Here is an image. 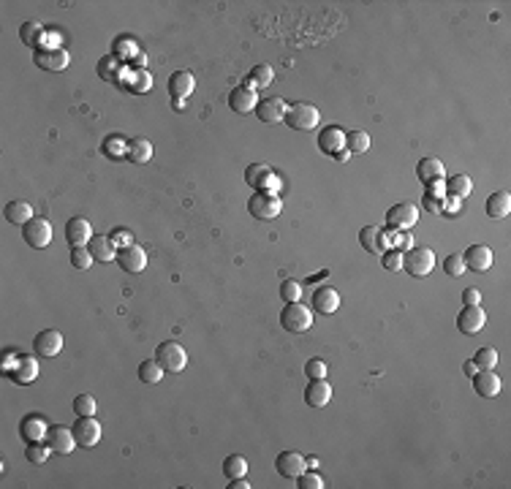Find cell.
Returning <instances> with one entry per match:
<instances>
[{
	"mask_svg": "<svg viewBox=\"0 0 511 489\" xmlns=\"http://www.w3.org/2000/svg\"><path fill=\"white\" fill-rule=\"evenodd\" d=\"M247 212L256 221H275L283 212V199L275 190H256L247 202Z\"/></svg>",
	"mask_w": 511,
	"mask_h": 489,
	"instance_id": "obj_1",
	"label": "cell"
},
{
	"mask_svg": "<svg viewBox=\"0 0 511 489\" xmlns=\"http://www.w3.org/2000/svg\"><path fill=\"white\" fill-rule=\"evenodd\" d=\"M280 326L291 332V334H302V332H310L313 326V310H307L302 302H288L283 310H280Z\"/></svg>",
	"mask_w": 511,
	"mask_h": 489,
	"instance_id": "obj_2",
	"label": "cell"
},
{
	"mask_svg": "<svg viewBox=\"0 0 511 489\" xmlns=\"http://www.w3.org/2000/svg\"><path fill=\"white\" fill-rule=\"evenodd\" d=\"M283 122L291 131H316L321 122V112L313 103H294V106H288Z\"/></svg>",
	"mask_w": 511,
	"mask_h": 489,
	"instance_id": "obj_3",
	"label": "cell"
},
{
	"mask_svg": "<svg viewBox=\"0 0 511 489\" xmlns=\"http://www.w3.org/2000/svg\"><path fill=\"white\" fill-rule=\"evenodd\" d=\"M403 269L413 275V278H427L429 272L435 269V253L429 247H410L408 253H403Z\"/></svg>",
	"mask_w": 511,
	"mask_h": 489,
	"instance_id": "obj_4",
	"label": "cell"
},
{
	"mask_svg": "<svg viewBox=\"0 0 511 489\" xmlns=\"http://www.w3.org/2000/svg\"><path fill=\"white\" fill-rule=\"evenodd\" d=\"M33 63L41 68V71H49V74H60L71 65V55L68 49L63 46H39L33 52Z\"/></svg>",
	"mask_w": 511,
	"mask_h": 489,
	"instance_id": "obj_5",
	"label": "cell"
},
{
	"mask_svg": "<svg viewBox=\"0 0 511 489\" xmlns=\"http://www.w3.org/2000/svg\"><path fill=\"white\" fill-rule=\"evenodd\" d=\"M155 359H158V365L164 367L166 372H172V375H177V372H183L185 367H188V353H185V348L180 343H174V340H166L161 346L155 348Z\"/></svg>",
	"mask_w": 511,
	"mask_h": 489,
	"instance_id": "obj_6",
	"label": "cell"
},
{
	"mask_svg": "<svg viewBox=\"0 0 511 489\" xmlns=\"http://www.w3.org/2000/svg\"><path fill=\"white\" fill-rule=\"evenodd\" d=\"M419 223V207L410 202H397L387 209V226L392 231H410Z\"/></svg>",
	"mask_w": 511,
	"mask_h": 489,
	"instance_id": "obj_7",
	"label": "cell"
},
{
	"mask_svg": "<svg viewBox=\"0 0 511 489\" xmlns=\"http://www.w3.org/2000/svg\"><path fill=\"white\" fill-rule=\"evenodd\" d=\"M74 438H77V443L82 448H93L98 446V441H101L103 435V427L101 422L96 419V416H77V422H74Z\"/></svg>",
	"mask_w": 511,
	"mask_h": 489,
	"instance_id": "obj_8",
	"label": "cell"
},
{
	"mask_svg": "<svg viewBox=\"0 0 511 489\" xmlns=\"http://www.w3.org/2000/svg\"><path fill=\"white\" fill-rule=\"evenodd\" d=\"M245 183L250 185L253 190H275V188H280L278 174H275L266 163H250L245 169Z\"/></svg>",
	"mask_w": 511,
	"mask_h": 489,
	"instance_id": "obj_9",
	"label": "cell"
},
{
	"mask_svg": "<svg viewBox=\"0 0 511 489\" xmlns=\"http://www.w3.org/2000/svg\"><path fill=\"white\" fill-rule=\"evenodd\" d=\"M22 240L30 244V247H36V250H41L46 244L52 242V226L46 218H33L30 223L22 226Z\"/></svg>",
	"mask_w": 511,
	"mask_h": 489,
	"instance_id": "obj_10",
	"label": "cell"
},
{
	"mask_svg": "<svg viewBox=\"0 0 511 489\" xmlns=\"http://www.w3.org/2000/svg\"><path fill=\"white\" fill-rule=\"evenodd\" d=\"M117 264H120V269H125V272H131V275H139V272H144L147 269V250H144L142 244H125V247H120L117 250V259H115Z\"/></svg>",
	"mask_w": 511,
	"mask_h": 489,
	"instance_id": "obj_11",
	"label": "cell"
},
{
	"mask_svg": "<svg viewBox=\"0 0 511 489\" xmlns=\"http://www.w3.org/2000/svg\"><path fill=\"white\" fill-rule=\"evenodd\" d=\"M46 446L52 448V454H71L74 448L79 446L77 443V438H74V429L63 427V424H52L49 432H46V441H44Z\"/></svg>",
	"mask_w": 511,
	"mask_h": 489,
	"instance_id": "obj_12",
	"label": "cell"
},
{
	"mask_svg": "<svg viewBox=\"0 0 511 489\" xmlns=\"http://www.w3.org/2000/svg\"><path fill=\"white\" fill-rule=\"evenodd\" d=\"M318 150L329 155V158H337L343 150H346V131L340 125H327L321 128L318 133Z\"/></svg>",
	"mask_w": 511,
	"mask_h": 489,
	"instance_id": "obj_13",
	"label": "cell"
},
{
	"mask_svg": "<svg viewBox=\"0 0 511 489\" xmlns=\"http://www.w3.org/2000/svg\"><path fill=\"white\" fill-rule=\"evenodd\" d=\"M487 326V313L481 310V305H465L457 315V329L463 334H479Z\"/></svg>",
	"mask_w": 511,
	"mask_h": 489,
	"instance_id": "obj_14",
	"label": "cell"
},
{
	"mask_svg": "<svg viewBox=\"0 0 511 489\" xmlns=\"http://www.w3.org/2000/svg\"><path fill=\"white\" fill-rule=\"evenodd\" d=\"M228 106H231L234 115H250L259 106V93L253 87H247V84H240V87H234L228 93Z\"/></svg>",
	"mask_w": 511,
	"mask_h": 489,
	"instance_id": "obj_15",
	"label": "cell"
},
{
	"mask_svg": "<svg viewBox=\"0 0 511 489\" xmlns=\"http://www.w3.org/2000/svg\"><path fill=\"white\" fill-rule=\"evenodd\" d=\"M33 351L44 359H55L63 353V334L58 329H44L33 340Z\"/></svg>",
	"mask_w": 511,
	"mask_h": 489,
	"instance_id": "obj_16",
	"label": "cell"
},
{
	"mask_svg": "<svg viewBox=\"0 0 511 489\" xmlns=\"http://www.w3.org/2000/svg\"><path fill=\"white\" fill-rule=\"evenodd\" d=\"M17 429H20V438L25 443H44L46 432H49V424L44 422V416H39V413H27Z\"/></svg>",
	"mask_w": 511,
	"mask_h": 489,
	"instance_id": "obj_17",
	"label": "cell"
},
{
	"mask_svg": "<svg viewBox=\"0 0 511 489\" xmlns=\"http://www.w3.org/2000/svg\"><path fill=\"white\" fill-rule=\"evenodd\" d=\"M275 468L283 478H299L302 473L307 470V459L299 454V451H280L278 459H275Z\"/></svg>",
	"mask_w": 511,
	"mask_h": 489,
	"instance_id": "obj_18",
	"label": "cell"
},
{
	"mask_svg": "<svg viewBox=\"0 0 511 489\" xmlns=\"http://www.w3.org/2000/svg\"><path fill=\"white\" fill-rule=\"evenodd\" d=\"M470 381H473V391L479 394V397H484V400H492V397H498L500 394V375L495 372V370H476V375H470Z\"/></svg>",
	"mask_w": 511,
	"mask_h": 489,
	"instance_id": "obj_19",
	"label": "cell"
},
{
	"mask_svg": "<svg viewBox=\"0 0 511 489\" xmlns=\"http://www.w3.org/2000/svg\"><path fill=\"white\" fill-rule=\"evenodd\" d=\"M96 234H93V223L87 221V218H71L68 223H65V240L71 247H87L90 240H93Z\"/></svg>",
	"mask_w": 511,
	"mask_h": 489,
	"instance_id": "obj_20",
	"label": "cell"
},
{
	"mask_svg": "<svg viewBox=\"0 0 511 489\" xmlns=\"http://www.w3.org/2000/svg\"><path fill=\"white\" fill-rule=\"evenodd\" d=\"M6 375H8L14 384L27 386V384H33V381L41 375V370H39V362H36L33 356H22V359H17V365L6 370Z\"/></svg>",
	"mask_w": 511,
	"mask_h": 489,
	"instance_id": "obj_21",
	"label": "cell"
},
{
	"mask_svg": "<svg viewBox=\"0 0 511 489\" xmlns=\"http://www.w3.org/2000/svg\"><path fill=\"white\" fill-rule=\"evenodd\" d=\"M463 261L473 272H487L495 264V253H492L490 244H470L468 250L463 253Z\"/></svg>",
	"mask_w": 511,
	"mask_h": 489,
	"instance_id": "obj_22",
	"label": "cell"
},
{
	"mask_svg": "<svg viewBox=\"0 0 511 489\" xmlns=\"http://www.w3.org/2000/svg\"><path fill=\"white\" fill-rule=\"evenodd\" d=\"M340 302H343V299H340V291L332 288V285H321V288L313 291V310L321 313V315L337 313V310H340Z\"/></svg>",
	"mask_w": 511,
	"mask_h": 489,
	"instance_id": "obj_23",
	"label": "cell"
},
{
	"mask_svg": "<svg viewBox=\"0 0 511 489\" xmlns=\"http://www.w3.org/2000/svg\"><path fill=\"white\" fill-rule=\"evenodd\" d=\"M416 177H419L422 185L432 188V185L446 180V166L438 161V158H422V161L416 163Z\"/></svg>",
	"mask_w": 511,
	"mask_h": 489,
	"instance_id": "obj_24",
	"label": "cell"
},
{
	"mask_svg": "<svg viewBox=\"0 0 511 489\" xmlns=\"http://www.w3.org/2000/svg\"><path fill=\"white\" fill-rule=\"evenodd\" d=\"M359 242L362 247L368 250V253H387V244H389V234L384 226H365L362 231H359Z\"/></svg>",
	"mask_w": 511,
	"mask_h": 489,
	"instance_id": "obj_25",
	"label": "cell"
},
{
	"mask_svg": "<svg viewBox=\"0 0 511 489\" xmlns=\"http://www.w3.org/2000/svg\"><path fill=\"white\" fill-rule=\"evenodd\" d=\"M286 112L288 103L283 98H278V96H269V98L259 101V106H256V117L261 122H283L286 120Z\"/></svg>",
	"mask_w": 511,
	"mask_h": 489,
	"instance_id": "obj_26",
	"label": "cell"
},
{
	"mask_svg": "<svg viewBox=\"0 0 511 489\" xmlns=\"http://www.w3.org/2000/svg\"><path fill=\"white\" fill-rule=\"evenodd\" d=\"M329 400H332V386H329L327 378H316V381L307 384L305 403L310 408H324V405H329Z\"/></svg>",
	"mask_w": 511,
	"mask_h": 489,
	"instance_id": "obj_27",
	"label": "cell"
},
{
	"mask_svg": "<svg viewBox=\"0 0 511 489\" xmlns=\"http://www.w3.org/2000/svg\"><path fill=\"white\" fill-rule=\"evenodd\" d=\"M193 87H196V79H193L190 71H174V74L169 77V96H174L177 101L188 98V96L193 93Z\"/></svg>",
	"mask_w": 511,
	"mask_h": 489,
	"instance_id": "obj_28",
	"label": "cell"
},
{
	"mask_svg": "<svg viewBox=\"0 0 511 489\" xmlns=\"http://www.w3.org/2000/svg\"><path fill=\"white\" fill-rule=\"evenodd\" d=\"M87 250H90V256L96 259V261H115L117 259V244L112 242V237H93L90 244H87Z\"/></svg>",
	"mask_w": 511,
	"mask_h": 489,
	"instance_id": "obj_29",
	"label": "cell"
},
{
	"mask_svg": "<svg viewBox=\"0 0 511 489\" xmlns=\"http://www.w3.org/2000/svg\"><path fill=\"white\" fill-rule=\"evenodd\" d=\"M484 209H487V215L492 221H503V218H509L511 212V196L506 190H495L487 199V204H484Z\"/></svg>",
	"mask_w": 511,
	"mask_h": 489,
	"instance_id": "obj_30",
	"label": "cell"
},
{
	"mask_svg": "<svg viewBox=\"0 0 511 489\" xmlns=\"http://www.w3.org/2000/svg\"><path fill=\"white\" fill-rule=\"evenodd\" d=\"M3 215H6V221H8V223L25 226V223H30V221H33V207H30V202H22V199H17V202L6 204Z\"/></svg>",
	"mask_w": 511,
	"mask_h": 489,
	"instance_id": "obj_31",
	"label": "cell"
},
{
	"mask_svg": "<svg viewBox=\"0 0 511 489\" xmlns=\"http://www.w3.org/2000/svg\"><path fill=\"white\" fill-rule=\"evenodd\" d=\"M125 158L131 163H150L153 161V144L142 139V136H136V139H128V152H125Z\"/></svg>",
	"mask_w": 511,
	"mask_h": 489,
	"instance_id": "obj_32",
	"label": "cell"
},
{
	"mask_svg": "<svg viewBox=\"0 0 511 489\" xmlns=\"http://www.w3.org/2000/svg\"><path fill=\"white\" fill-rule=\"evenodd\" d=\"M272 79H275V71H272V65L261 63V65H253V68H250V74H247L245 84H247V87H253V90H264V87H269V84H272Z\"/></svg>",
	"mask_w": 511,
	"mask_h": 489,
	"instance_id": "obj_33",
	"label": "cell"
},
{
	"mask_svg": "<svg viewBox=\"0 0 511 489\" xmlns=\"http://www.w3.org/2000/svg\"><path fill=\"white\" fill-rule=\"evenodd\" d=\"M446 190H449V196L454 199H468L470 193H473V180H470L468 174H454L446 180Z\"/></svg>",
	"mask_w": 511,
	"mask_h": 489,
	"instance_id": "obj_34",
	"label": "cell"
},
{
	"mask_svg": "<svg viewBox=\"0 0 511 489\" xmlns=\"http://www.w3.org/2000/svg\"><path fill=\"white\" fill-rule=\"evenodd\" d=\"M20 39L25 46H36V49H39V41L44 39V25L36 20H27L20 27Z\"/></svg>",
	"mask_w": 511,
	"mask_h": 489,
	"instance_id": "obj_35",
	"label": "cell"
},
{
	"mask_svg": "<svg viewBox=\"0 0 511 489\" xmlns=\"http://www.w3.org/2000/svg\"><path fill=\"white\" fill-rule=\"evenodd\" d=\"M247 473V459L242 454H231L224 459V476L231 481V478H242Z\"/></svg>",
	"mask_w": 511,
	"mask_h": 489,
	"instance_id": "obj_36",
	"label": "cell"
},
{
	"mask_svg": "<svg viewBox=\"0 0 511 489\" xmlns=\"http://www.w3.org/2000/svg\"><path fill=\"white\" fill-rule=\"evenodd\" d=\"M164 375H166V370L158 365V359H147V362L139 365V381H142V384H158Z\"/></svg>",
	"mask_w": 511,
	"mask_h": 489,
	"instance_id": "obj_37",
	"label": "cell"
},
{
	"mask_svg": "<svg viewBox=\"0 0 511 489\" xmlns=\"http://www.w3.org/2000/svg\"><path fill=\"white\" fill-rule=\"evenodd\" d=\"M346 150L354 155H362L370 150V136L365 131H346Z\"/></svg>",
	"mask_w": 511,
	"mask_h": 489,
	"instance_id": "obj_38",
	"label": "cell"
},
{
	"mask_svg": "<svg viewBox=\"0 0 511 489\" xmlns=\"http://www.w3.org/2000/svg\"><path fill=\"white\" fill-rule=\"evenodd\" d=\"M103 152H106L109 158H125V152H128V142H125V136L112 133L109 139H103Z\"/></svg>",
	"mask_w": 511,
	"mask_h": 489,
	"instance_id": "obj_39",
	"label": "cell"
},
{
	"mask_svg": "<svg viewBox=\"0 0 511 489\" xmlns=\"http://www.w3.org/2000/svg\"><path fill=\"white\" fill-rule=\"evenodd\" d=\"M49 454H52V448L46 443H27V448H25V459L33 465H44L49 459Z\"/></svg>",
	"mask_w": 511,
	"mask_h": 489,
	"instance_id": "obj_40",
	"label": "cell"
},
{
	"mask_svg": "<svg viewBox=\"0 0 511 489\" xmlns=\"http://www.w3.org/2000/svg\"><path fill=\"white\" fill-rule=\"evenodd\" d=\"M96 410H98V403H96L93 394H77L74 397V413L77 416H96Z\"/></svg>",
	"mask_w": 511,
	"mask_h": 489,
	"instance_id": "obj_41",
	"label": "cell"
},
{
	"mask_svg": "<svg viewBox=\"0 0 511 489\" xmlns=\"http://www.w3.org/2000/svg\"><path fill=\"white\" fill-rule=\"evenodd\" d=\"M473 365L479 370H495L498 367V351L495 348H479L473 356Z\"/></svg>",
	"mask_w": 511,
	"mask_h": 489,
	"instance_id": "obj_42",
	"label": "cell"
},
{
	"mask_svg": "<svg viewBox=\"0 0 511 489\" xmlns=\"http://www.w3.org/2000/svg\"><path fill=\"white\" fill-rule=\"evenodd\" d=\"M444 272L449 275V278H463L465 272H468V266L463 261V253H451L446 256V261H444Z\"/></svg>",
	"mask_w": 511,
	"mask_h": 489,
	"instance_id": "obj_43",
	"label": "cell"
},
{
	"mask_svg": "<svg viewBox=\"0 0 511 489\" xmlns=\"http://www.w3.org/2000/svg\"><path fill=\"white\" fill-rule=\"evenodd\" d=\"M280 296L288 302H302V283L299 280H283L280 283Z\"/></svg>",
	"mask_w": 511,
	"mask_h": 489,
	"instance_id": "obj_44",
	"label": "cell"
},
{
	"mask_svg": "<svg viewBox=\"0 0 511 489\" xmlns=\"http://www.w3.org/2000/svg\"><path fill=\"white\" fill-rule=\"evenodd\" d=\"M93 261H96V259L90 256L87 247H71V266H74V269H90Z\"/></svg>",
	"mask_w": 511,
	"mask_h": 489,
	"instance_id": "obj_45",
	"label": "cell"
},
{
	"mask_svg": "<svg viewBox=\"0 0 511 489\" xmlns=\"http://www.w3.org/2000/svg\"><path fill=\"white\" fill-rule=\"evenodd\" d=\"M297 481H299V489H324L327 487V484H324V478H321L316 470H305Z\"/></svg>",
	"mask_w": 511,
	"mask_h": 489,
	"instance_id": "obj_46",
	"label": "cell"
},
{
	"mask_svg": "<svg viewBox=\"0 0 511 489\" xmlns=\"http://www.w3.org/2000/svg\"><path fill=\"white\" fill-rule=\"evenodd\" d=\"M305 375L310 381H316V378H327V362L324 359H310L305 365Z\"/></svg>",
	"mask_w": 511,
	"mask_h": 489,
	"instance_id": "obj_47",
	"label": "cell"
},
{
	"mask_svg": "<svg viewBox=\"0 0 511 489\" xmlns=\"http://www.w3.org/2000/svg\"><path fill=\"white\" fill-rule=\"evenodd\" d=\"M384 269H389V272H400V269H403V250H387V253H384Z\"/></svg>",
	"mask_w": 511,
	"mask_h": 489,
	"instance_id": "obj_48",
	"label": "cell"
},
{
	"mask_svg": "<svg viewBox=\"0 0 511 489\" xmlns=\"http://www.w3.org/2000/svg\"><path fill=\"white\" fill-rule=\"evenodd\" d=\"M134 74H136V79L131 84V90H134V93H147V90L153 87V77H150L147 71H134Z\"/></svg>",
	"mask_w": 511,
	"mask_h": 489,
	"instance_id": "obj_49",
	"label": "cell"
},
{
	"mask_svg": "<svg viewBox=\"0 0 511 489\" xmlns=\"http://www.w3.org/2000/svg\"><path fill=\"white\" fill-rule=\"evenodd\" d=\"M115 65H117V60L115 58H106V60L98 63V77L101 79H115Z\"/></svg>",
	"mask_w": 511,
	"mask_h": 489,
	"instance_id": "obj_50",
	"label": "cell"
},
{
	"mask_svg": "<svg viewBox=\"0 0 511 489\" xmlns=\"http://www.w3.org/2000/svg\"><path fill=\"white\" fill-rule=\"evenodd\" d=\"M463 302H465V305H481L479 288H465V291H463Z\"/></svg>",
	"mask_w": 511,
	"mask_h": 489,
	"instance_id": "obj_51",
	"label": "cell"
},
{
	"mask_svg": "<svg viewBox=\"0 0 511 489\" xmlns=\"http://www.w3.org/2000/svg\"><path fill=\"white\" fill-rule=\"evenodd\" d=\"M112 242L117 244V242H128V244H134V237L125 231V228H117L115 234H112Z\"/></svg>",
	"mask_w": 511,
	"mask_h": 489,
	"instance_id": "obj_52",
	"label": "cell"
},
{
	"mask_svg": "<svg viewBox=\"0 0 511 489\" xmlns=\"http://www.w3.org/2000/svg\"><path fill=\"white\" fill-rule=\"evenodd\" d=\"M422 202H425V209H429V212H441V209H444V207H441V204H438V199H432V196H425V199H422Z\"/></svg>",
	"mask_w": 511,
	"mask_h": 489,
	"instance_id": "obj_53",
	"label": "cell"
},
{
	"mask_svg": "<svg viewBox=\"0 0 511 489\" xmlns=\"http://www.w3.org/2000/svg\"><path fill=\"white\" fill-rule=\"evenodd\" d=\"M397 244H400V247H408V250H410L413 240H410V237H406V231H397Z\"/></svg>",
	"mask_w": 511,
	"mask_h": 489,
	"instance_id": "obj_54",
	"label": "cell"
},
{
	"mask_svg": "<svg viewBox=\"0 0 511 489\" xmlns=\"http://www.w3.org/2000/svg\"><path fill=\"white\" fill-rule=\"evenodd\" d=\"M228 489H250V484H247L245 476H242V478H231V484H228Z\"/></svg>",
	"mask_w": 511,
	"mask_h": 489,
	"instance_id": "obj_55",
	"label": "cell"
},
{
	"mask_svg": "<svg viewBox=\"0 0 511 489\" xmlns=\"http://www.w3.org/2000/svg\"><path fill=\"white\" fill-rule=\"evenodd\" d=\"M305 459H307V470L318 468V459H316V457H305Z\"/></svg>",
	"mask_w": 511,
	"mask_h": 489,
	"instance_id": "obj_56",
	"label": "cell"
},
{
	"mask_svg": "<svg viewBox=\"0 0 511 489\" xmlns=\"http://www.w3.org/2000/svg\"><path fill=\"white\" fill-rule=\"evenodd\" d=\"M476 370H479V367L473 365V362H465V372H468V375H476Z\"/></svg>",
	"mask_w": 511,
	"mask_h": 489,
	"instance_id": "obj_57",
	"label": "cell"
},
{
	"mask_svg": "<svg viewBox=\"0 0 511 489\" xmlns=\"http://www.w3.org/2000/svg\"><path fill=\"white\" fill-rule=\"evenodd\" d=\"M348 155H351V152H348V150H343V152H340V155H337L335 161H348Z\"/></svg>",
	"mask_w": 511,
	"mask_h": 489,
	"instance_id": "obj_58",
	"label": "cell"
}]
</instances>
